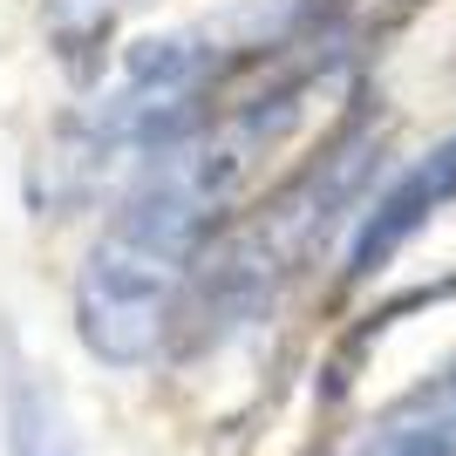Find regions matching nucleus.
<instances>
[{"label": "nucleus", "instance_id": "1", "mask_svg": "<svg viewBox=\"0 0 456 456\" xmlns=\"http://www.w3.org/2000/svg\"><path fill=\"white\" fill-rule=\"evenodd\" d=\"M381 171V130L362 110H347L314 143L300 171H286L259 205H239L198 252L184 293L177 341H218L232 327L259 321L286 286L327 252V239L368 205V184Z\"/></svg>", "mask_w": 456, "mask_h": 456}, {"label": "nucleus", "instance_id": "2", "mask_svg": "<svg viewBox=\"0 0 456 456\" xmlns=\"http://www.w3.org/2000/svg\"><path fill=\"white\" fill-rule=\"evenodd\" d=\"M211 246V225L164 205L157 191L123 184L116 211L89 239L76 266V334L102 368H151L177 341L184 293L198 273V252Z\"/></svg>", "mask_w": 456, "mask_h": 456}, {"label": "nucleus", "instance_id": "3", "mask_svg": "<svg viewBox=\"0 0 456 456\" xmlns=\"http://www.w3.org/2000/svg\"><path fill=\"white\" fill-rule=\"evenodd\" d=\"M443 205H456V130H443L395 184H381L362 205V225H354V239H347V280L354 286L375 280Z\"/></svg>", "mask_w": 456, "mask_h": 456}, {"label": "nucleus", "instance_id": "4", "mask_svg": "<svg viewBox=\"0 0 456 456\" xmlns=\"http://www.w3.org/2000/svg\"><path fill=\"white\" fill-rule=\"evenodd\" d=\"M347 456H456V362L388 402Z\"/></svg>", "mask_w": 456, "mask_h": 456}, {"label": "nucleus", "instance_id": "5", "mask_svg": "<svg viewBox=\"0 0 456 456\" xmlns=\"http://www.w3.org/2000/svg\"><path fill=\"white\" fill-rule=\"evenodd\" d=\"M0 429H7V456H82L61 395L14 341H0Z\"/></svg>", "mask_w": 456, "mask_h": 456}, {"label": "nucleus", "instance_id": "6", "mask_svg": "<svg viewBox=\"0 0 456 456\" xmlns=\"http://www.w3.org/2000/svg\"><path fill=\"white\" fill-rule=\"evenodd\" d=\"M130 7H143V0H48L41 7V20H48V41H55L69 61H82V55H102V41L130 20Z\"/></svg>", "mask_w": 456, "mask_h": 456}, {"label": "nucleus", "instance_id": "7", "mask_svg": "<svg viewBox=\"0 0 456 456\" xmlns=\"http://www.w3.org/2000/svg\"><path fill=\"white\" fill-rule=\"evenodd\" d=\"M416 7H429V0H362V20L368 28H402Z\"/></svg>", "mask_w": 456, "mask_h": 456}]
</instances>
